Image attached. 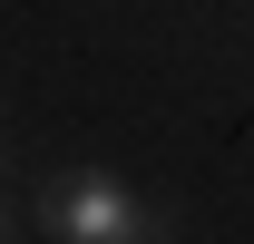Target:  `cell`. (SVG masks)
<instances>
[{"label": "cell", "mask_w": 254, "mask_h": 244, "mask_svg": "<svg viewBox=\"0 0 254 244\" xmlns=\"http://www.w3.org/2000/svg\"><path fill=\"white\" fill-rule=\"evenodd\" d=\"M39 225H49V244H166V215L137 205L118 176H98V166H78V176L39 205Z\"/></svg>", "instance_id": "cell-1"}, {"label": "cell", "mask_w": 254, "mask_h": 244, "mask_svg": "<svg viewBox=\"0 0 254 244\" xmlns=\"http://www.w3.org/2000/svg\"><path fill=\"white\" fill-rule=\"evenodd\" d=\"M0 244H10V225H0Z\"/></svg>", "instance_id": "cell-2"}]
</instances>
